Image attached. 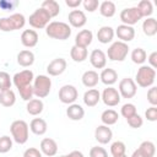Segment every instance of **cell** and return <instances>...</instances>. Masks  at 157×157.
I'll return each instance as SVG.
<instances>
[{"label": "cell", "instance_id": "obj_1", "mask_svg": "<svg viewBox=\"0 0 157 157\" xmlns=\"http://www.w3.org/2000/svg\"><path fill=\"white\" fill-rule=\"evenodd\" d=\"M45 33L49 38L66 40L71 36V27L66 22L61 21H53L45 27Z\"/></svg>", "mask_w": 157, "mask_h": 157}, {"label": "cell", "instance_id": "obj_2", "mask_svg": "<svg viewBox=\"0 0 157 157\" xmlns=\"http://www.w3.org/2000/svg\"><path fill=\"white\" fill-rule=\"evenodd\" d=\"M10 132L12 136V140L18 144V145H23L27 142L28 140V135H29V126L28 124L22 120V119H17L13 120L10 125Z\"/></svg>", "mask_w": 157, "mask_h": 157}, {"label": "cell", "instance_id": "obj_3", "mask_svg": "<svg viewBox=\"0 0 157 157\" xmlns=\"http://www.w3.org/2000/svg\"><path fill=\"white\" fill-rule=\"evenodd\" d=\"M155 80H156V70L148 65H141L136 72V76H135L136 86H140L142 88H147V87L153 86Z\"/></svg>", "mask_w": 157, "mask_h": 157}, {"label": "cell", "instance_id": "obj_4", "mask_svg": "<svg viewBox=\"0 0 157 157\" xmlns=\"http://www.w3.org/2000/svg\"><path fill=\"white\" fill-rule=\"evenodd\" d=\"M26 25V17L22 13H12L9 17L0 18V31L12 32L23 28Z\"/></svg>", "mask_w": 157, "mask_h": 157}, {"label": "cell", "instance_id": "obj_5", "mask_svg": "<svg viewBox=\"0 0 157 157\" xmlns=\"http://www.w3.org/2000/svg\"><path fill=\"white\" fill-rule=\"evenodd\" d=\"M33 93L37 98H45L52 90V78L48 75H38L33 80Z\"/></svg>", "mask_w": 157, "mask_h": 157}, {"label": "cell", "instance_id": "obj_6", "mask_svg": "<svg viewBox=\"0 0 157 157\" xmlns=\"http://www.w3.org/2000/svg\"><path fill=\"white\" fill-rule=\"evenodd\" d=\"M129 45L128 43L117 40L110 44V47L107 50V56L112 61H124L129 54Z\"/></svg>", "mask_w": 157, "mask_h": 157}, {"label": "cell", "instance_id": "obj_7", "mask_svg": "<svg viewBox=\"0 0 157 157\" xmlns=\"http://www.w3.org/2000/svg\"><path fill=\"white\" fill-rule=\"evenodd\" d=\"M50 20H52L50 15L43 7H38L34 10L32 15H29L28 22H29V26H32L33 28L42 29V28H45L50 23Z\"/></svg>", "mask_w": 157, "mask_h": 157}, {"label": "cell", "instance_id": "obj_8", "mask_svg": "<svg viewBox=\"0 0 157 157\" xmlns=\"http://www.w3.org/2000/svg\"><path fill=\"white\" fill-rule=\"evenodd\" d=\"M118 92L120 94L121 98H132L136 92H137V86L135 83V81L131 77H124L120 80L119 86H118Z\"/></svg>", "mask_w": 157, "mask_h": 157}, {"label": "cell", "instance_id": "obj_9", "mask_svg": "<svg viewBox=\"0 0 157 157\" xmlns=\"http://www.w3.org/2000/svg\"><path fill=\"white\" fill-rule=\"evenodd\" d=\"M123 25H126V26H134L136 25L141 18V13L139 11V9L136 6H132V7H126V9H123L120 15H119Z\"/></svg>", "mask_w": 157, "mask_h": 157}, {"label": "cell", "instance_id": "obj_10", "mask_svg": "<svg viewBox=\"0 0 157 157\" xmlns=\"http://www.w3.org/2000/svg\"><path fill=\"white\" fill-rule=\"evenodd\" d=\"M33 80H34V74L32 70L29 69H26V70H22L20 72H16L12 77V83L16 86L17 90H21L23 87H27L29 85L33 83Z\"/></svg>", "mask_w": 157, "mask_h": 157}, {"label": "cell", "instance_id": "obj_11", "mask_svg": "<svg viewBox=\"0 0 157 157\" xmlns=\"http://www.w3.org/2000/svg\"><path fill=\"white\" fill-rule=\"evenodd\" d=\"M78 98V91L74 85H64L59 90V101L64 104H72Z\"/></svg>", "mask_w": 157, "mask_h": 157}, {"label": "cell", "instance_id": "obj_12", "mask_svg": "<svg viewBox=\"0 0 157 157\" xmlns=\"http://www.w3.org/2000/svg\"><path fill=\"white\" fill-rule=\"evenodd\" d=\"M101 99L103 101V103L108 107H115L120 103L121 97L118 92L117 88H114L113 86H108L103 90V92L101 93Z\"/></svg>", "mask_w": 157, "mask_h": 157}, {"label": "cell", "instance_id": "obj_13", "mask_svg": "<svg viewBox=\"0 0 157 157\" xmlns=\"http://www.w3.org/2000/svg\"><path fill=\"white\" fill-rule=\"evenodd\" d=\"M66 66H67V63L64 58H55L48 64L47 72L49 76H59L66 70Z\"/></svg>", "mask_w": 157, "mask_h": 157}, {"label": "cell", "instance_id": "obj_14", "mask_svg": "<svg viewBox=\"0 0 157 157\" xmlns=\"http://www.w3.org/2000/svg\"><path fill=\"white\" fill-rule=\"evenodd\" d=\"M67 20H69L70 27H74V28H81L87 22L86 13L82 10H71L69 12Z\"/></svg>", "mask_w": 157, "mask_h": 157}, {"label": "cell", "instance_id": "obj_15", "mask_svg": "<svg viewBox=\"0 0 157 157\" xmlns=\"http://www.w3.org/2000/svg\"><path fill=\"white\" fill-rule=\"evenodd\" d=\"M114 34L120 39V42L128 43V42H131L135 38V28L131 27V26H126V25L121 23L115 28Z\"/></svg>", "mask_w": 157, "mask_h": 157}, {"label": "cell", "instance_id": "obj_16", "mask_svg": "<svg viewBox=\"0 0 157 157\" xmlns=\"http://www.w3.org/2000/svg\"><path fill=\"white\" fill-rule=\"evenodd\" d=\"M113 137V131L109 126L107 125H98L94 130V139L101 144V145H107L108 142H110Z\"/></svg>", "mask_w": 157, "mask_h": 157}, {"label": "cell", "instance_id": "obj_17", "mask_svg": "<svg viewBox=\"0 0 157 157\" xmlns=\"http://www.w3.org/2000/svg\"><path fill=\"white\" fill-rule=\"evenodd\" d=\"M90 63L94 69H104L107 65V55L101 49H93L90 54Z\"/></svg>", "mask_w": 157, "mask_h": 157}, {"label": "cell", "instance_id": "obj_18", "mask_svg": "<svg viewBox=\"0 0 157 157\" xmlns=\"http://www.w3.org/2000/svg\"><path fill=\"white\" fill-rule=\"evenodd\" d=\"M39 150L43 155L48 156V157H53L58 153V144L54 139H50V137H45L40 141V145H39Z\"/></svg>", "mask_w": 157, "mask_h": 157}, {"label": "cell", "instance_id": "obj_19", "mask_svg": "<svg viewBox=\"0 0 157 157\" xmlns=\"http://www.w3.org/2000/svg\"><path fill=\"white\" fill-rule=\"evenodd\" d=\"M38 33L34 29H25L21 33V43L26 48H33L38 43Z\"/></svg>", "mask_w": 157, "mask_h": 157}, {"label": "cell", "instance_id": "obj_20", "mask_svg": "<svg viewBox=\"0 0 157 157\" xmlns=\"http://www.w3.org/2000/svg\"><path fill=\"white\" fill-rule=\"evenodd\" d=\"M93 40V33L90 29H82L80 31L75 37V45L81 48H87Z\"/></svg>", "mask_w": 157, "mask_h": 157}, {"label": "cell", "instance_id": "obj_21", "mask_svg": "<svg viewBox=\"0 0 157 157\" xmlns=\"http://www.w3.org/2000/svg\"><path fill=\"white\" fill-rule=\"evenodd\" d=\"M99 81L102 83H104L107 87L108 86H113L117 81H118V72L114 69L110 67H104L99 75Z\"/></svg>", "mask_w": 157, "mask_h": 157}, {"label": "cell", "instance_id": "obj_22", "mask_svg": "<svg viewBox=\"0 0 157 157\" xmlns=\"http://www.w3.org/2000/svg\"><path fill=\"white\" fill-rule=\"evenodd\" d=\"M114 28H112L110 26H102L98 31H97V39L99 43L102 44H108L113 40L114 38Z\"/></svg>", "mask_w": 157, "mask_h": 157}, {"label": "cell", "instance_id": "obj_23", "mask_svg": "<svg viewBox=\"0 0 157 157\" xmlns=\"http://www.w3.org/2000/svg\"><path fill=\"white\" fill-rule=\"evenodd\" d=\"M81 81L83 83V86L88 87V88H93L98 85L99 82V75L97 71L94 70H87L82 74V77H81Z\"/></svg>", "mask_w": 157, "mask_h": 157}, {"label": "cell", "instance_id": "obj_24", "mask_svg": "<svg viewBox=\"0 0 157 157\" xmlns=\"http://www.w3.org/2000/svg\"><path fill=\"white\" fill-rule=\"evenodd\" d=\"M66 115L70 120L78 121L85 117V109L82 108V105L77 103H72V104H69V107L66 108Z\"/></svg>", "mask_w": 157, "mask_h": 157}, {"label": "cell", "instance_id": "obj_25", "mask_svg": "<svg viewBox=\"0 0 157 157\" xmlns=\"http://www.w3.org/2000/svg\"><path fill=\"white\" fill-rule=\"evenodd\" d=\"M29 130L34 134V135H38V136H42L47 132L48 130V124L44 119L42 118H34L31 120L29 123Z\"/></svg>", "mask_w": 157, "mask_h": 157}, {"label": "cell", "instance_id": "obj_26", "mask_svg": "<svg viewBox=\"0 0 157 157\" xmlns=\"http://www.w3.org/2000/svg\"><path fill=\"white\" fill-rule=\"evenodd\" d=\"M83 103L87 107H96L101 101V92L97 88H90L83 93Z\"/></svg>", "mask_w": 157, "mask_h": 157}, {"label": "cell", "instance_id": "obj_27", "mask_svg": "<svg viewBox=\"0 0 157 157\" xmlns=\"http://www.w3.org/2000/svg\"><path fill=\"white\" fill-rule=\"evenodd\" d=\"M17 64L22 67H29L33 65L34 63V54L33 52L28 50V49H25V50H21L18 54H17Z\"/></svg>", "mask_w": 157, "mask_h": 157}, {"label": "cell", "instance_id": "obj_28", "mask_svg": "<svg viewBox=\"0 0 157 157\" xmlns=\"http://www.w3.org/2000/svg\"><path fill=\"white\" fill-rule=\"evenodd\" d=\"M44 109V103L42 99L39 98H32L31 101L27 102V105H26V110L29 115H39Z\"/></svg>", "mask_w": 157, "mask_h": 157}, {"label": "cell", "instance_id": "obj_29", "mask_svg": "<svg viewBox=\"0 0 157 157\" xmlns=\"http://www.w3.org/2000/svg\"><path fill=\"white\" fill-rule=\"evenodd\" d=\"M142 32L147 37H153L157 33V20L155 17H147L142 22Z\"/></svg>", "mask_w": 157, "mask_h": 157}, {"label": "cell", "instance_id": "obj_30", "mask_svg": "<svg viewBox=\"0 0 157 157\" xmlns=\"http://www.w3.org/2000/svg\"><path fill=\"white\" fill-rule=\"evenodd\" d=\"M70 56L75 63H82L88 56L87 48H81V47H77L74 44L72 48L70 49Z\"/></svg>", "mask_w": 157, "mask_h": 157}, {"label": "cell", "instance_id": "obj_31", "mask_svg": "<svg viewBox=\"0 0 157 157\" xmlns=\"http://www.w3.org/2000/svg\"><path fill=\"white\" fill-rule=\"evenodd\" d=\"M118 119H119V114L114 109H105L101 114V120H102L103 125H107V126L114 125L118 121Z\"/></svg>", "mask_w": 157, "mask_h": 157}, {"label": "cell", "instance_id": "obj_32", "mask_svg": "<svg viewBox=\"0 0 157 157\" xmlns=\"http://www.w3.org/2000/svg\"><path fill=\"white\" fill-rule=\"evenodd\" d=\"M15 103H16V94L11 88L6 91H0V104L2 107L10 108Z\"/></svg>", "mask_w": 157, "mask_h": 157}, {"label": "cell", "instance_id": "obj_33", "mask_svg": "<svg viewBox=\"0 0 157 157\" xmlns=\"http://www.w3.org/2000/svg\"><path fill=\"white\" fill-rule=\"evenodd\" d=\"M99 12L103 17H113L115 15V11H117V7H115V4L113 1H109V0H105L103 2L99 4Z\"/></svg>", "mask_w": 157, "mask_h": 157}, {"label": "cell", "instance_id": "obj_34", "mask_svg": "<svg viewBox=\"0 0 157 157\" xmlns=\"http://www.w3.org/2000/svg\"><path fill=\"white\" fill-rule=\"evenodd\" d=\"M40 7H43V9L50 15L52 18H53V17H56V16L60 13V5H59V2L55 1V0H44V1L42 2V6H40Z\"/></svg>", "mask_w": 157, "mask_h": 157}, {"label": "cell", "instance_id": "obj_35", "mask_svg": "<svg viewBox=\"0 0 157 157\" xmlns=\"http://www.w3.org/2000/svg\"><path fill=\"white\" fill-rule=\"evenodd\" d=\"M137 150L144 155V157H153L156 153V146L152 141H142Z\"/></svg>", "mask_w": 157, "mask_h": 157}, {"label": "cell", "instance_id": "obj_36", "mask_svg": "<svg viewBox=\"0 0 157 157\" xmlns=\"http://www.w3.org/2000/svg\"><path fill=\"white\" fill-rule=\"evenodd\" d=\"M130 58H131V60H132L134 64L142 65L146 61V59H147V54H146V50L144 48H135L131 52Z\"/></svg>", "mask_w": 157, "mask_h": 157}, {"label": "cell", "instance_id": "obj_37", "mask_svg": "<svg viewBox=\"0 0 157 157\" xmlns=\"http://www.w3.org/2000/svg\"><path fill=\"white\" fill-rule=\"evenodd\" d=\"M136 7L139 9V11H140V13H141L142 17H146L147 18V17H151V15L153 13V5H152V2L150 0H142V1H140Z\"/></svg>", "mask_w": 157, "mask_h": 157}, {"label": "cell", "instance_id": "obj_38", "mask_svg": "<svg viewBox=\"0 0 157 157\" xmlns=\"http://www.w3.org/2000/svg\"><path fill=\"white\" fill-rule=\"evenodd\" d=\"M125 151H126V146L123 141H114L110 145V153L113 157L125 155Z\"/></svg>", "mask_w": 157, "mask_h": 157}, {"label": "cell", "instance_id": "obj_39", "mask_svg": "<svg viewBox=\"0 0 157 157\" xmlns=\"http://www.w3.org/2000/svg\"><path fill=\"white\" fill-rule=\"evenodd\" d=\"M137 112H136V107H135V104H132V103H125V104H123V107L120 108V114L125 118V119H129L130 117H132V115H135Z\"/></svg>", "mask_w": 157, "mask_h": 157}, {"label": "cell", "instance_id": "obj_40", "mask_svg": "<svg viewBox=\"0 0 157 157\" xmlns=\"http://www.w3.org/2000/svg\"><path fill=\"white\" fill-rule=\"evenodd\" d=\"M12 85V80L10 75L5 71H0V91H6L10 90Z\"/></svg>", "mask_w": 157, "mask_h": 157}, {"label": "cell", "instance_id": "obj_41", "mask_svg": "<svg viewBox=\"0 0 157 157\" xmlns=\"http://www.w3.org/2000/svg\"><path fill=\"white\" fill-rule=\"evenodd\" d=\"M12 148V139L7 135L0 137V153H7Z\"/></svg>", "mask_w": 157, "mask_h": 157}, {"label": "cell", "instance_id": "obj_42", "mask_svg": "<svg viewBox=\"0 0 157 157\" xmlns=\"http://www.w3.org/2000/svg\"><path fill=\"white\" fill-rule=\"evenodd\" d=\"M126 121H128V125H129L130 128H132V129H139V128H141L142 124H144V119H142L141 115H139L137 113H136L135 115L130 117L129 119H126Z\"/></svg>", "mask_w": 157, "mask_h": 157}, {"label": "cell", "instance_id": "obj_43", "mask_svg": "<svg viewBox=\"0 0 157 157\" xmlns=\"http://www.w3.org/2000/svg\"><path fill=\"white\" fill-rule=\"evenodd\" d=\"M18 92H20L21 98H22L23 101H26V102L31 101V99L33 98V96H34V93H33V86H32V85H29V86H27V87H23V88L18 90Z\"/></svg>", "mask_w": 157, "mask_h": 157}, {"label": "cell", "instance_id": "obj_44", "mask_svg": "<svg viewBox=\"0 0 157 157\" xmlns=\"http://www.w3.org/2000/svg\"><path fill=\"white\" fill-rule=\"evenodd\" d=\"M83 9L88 12H94L99 7V1L98 0H83L82 1Z\"/></svg>", "mask_w": 157, "mask_h": 157}, {"label": "cell", "instance_id": "obj_45", "mask_svg": "<svg viewBox=\"0 0 157 157\" xmlns=\"http://www.w3.org/2000/svg\"><path fill=\"white\" fill-rule=\"evenodd\" d=\"M147 102L151 105H157V87L156 86H151L147 91Z\"/></svg>", "mask_w": 157, "mask_h": 157}, {"label": "cell", "instance_id": "obj_46", "mask_svg": "<svg viewBox=\"0 0 157 157\" xmlns=\"http://www.w3.org/2000/svg\"><path fill=\"white\" fill-rule=\"evenodd\" d=\"M90 157H108V152L101 146H93L90 150Z\"/></svg>", "mask_w": 157, "mask_h": 157}, {"label": "cell", "instance_id": "obj_47", "mask_svg": "<svg viewBox=\"0 0 157 157\" xmlns=\"http://www.w3.org/2000/svg\"><path fill=\"white\" fill-rule=\"evenodd\" d=\"M145 118L148 121H156L157 120V107L151 105L150 108H147L145 112Z\"/></svg>", "mask_w": 157, "mask_h": 157}, {"label": "cell", "instance_id": "obj_48", "mask_svg": "<svg viewBox=\"0 0 157 157\" xmlns=\"http://www.w3.org/2000/svg\"><path fill=\"white\" fill-rule=\"evenodd\" d=\"M18 5V2L17 1H15V0H1L0 1V7L2 9V10H5V11H10V10H13L16 6Z\"/></svg>", "mask_w": 157, "mask_h": 157}, {"label": "cell", "instance_id": "obj_49", "mask_svg": "<svg viewBox=\"0 0 157 157\" xmlns=\"http://www.w3.org/2000/svg\"><path fill=\"white\" fill-rule=\"evenodd\" d=\"M23 157H42V152L36 147H29L23 152Z\"/></svg>", "mask_w": 157, "mask_h": 157}, {"label": "cell", "instance_id": "obj_50", "mask_svg": "<svg viewBox=\"0 0 157 157\" xmlns=\"http://www.w3.org/2000/svg\"><path fill=\"white\" fill-rule=\"evenodd\" d=\"M147 61H148V66H151L152 69H155L156 70V67H157V52L155 50V52H152L148 56H147V59H146Z\"/></svg>", "mask_w": 157, "mask_h": 157}, {"label": "cell", "instance_id": "obj_51", "mask_svg": "<svg viewBox=\"0 0 157 157\" xmlns=\"http://www.w3.org/2000/svg\"><path fill=\"white\" fill-rule=\"evenodd\" d=\"M65 4H66V6H69V7L74 9V10H76V9L82 4V1H81V0H65Z\"/></svg>", "mask_w": 157, "mask_h": 157}, {"label": "cell", "instance_id": "obj_52", "mask_svg": "<svg viewBox=\"0 0 157 157\" xmlns=\"http://www.w3.org/2000/svg\"><path fill=\"white\" fill-rule=\"evenodd\" d=\"M60 157H85L81 151H71L69 155H63Z\"/></svg>", "mask_w": 157, "mask_h": 157}, {"label": "cell", "instance_id": "obj_53", "mask_svg": "<svg viewBox=\"0 0 157 157\" xmlns=\"http://www.w3.org/2000/svg\"><path fill=\"white\" fill-rule=\"evenodd\" d=\"M131 157H144V155H142V153H141V152H140V151H139V150L136 148V150H135V151L132 152Z\"/></svg>", "mask_w": 157, "mask_h": 157}, {"label": "cell", "instance_id": "obj_54", "mask_svg": "<svg viewBox=\"0 0 157 157\" xmlns=\"http://www.w3.org/2000/svg\"><path fill=\"white\" fill-rule=\"evenodd\" d=\"M117 157H128V156H126V153H125V155H121V156H117Z\"/></svg>", "mask_w": 157, "mask_h": 157}]
</instances>
